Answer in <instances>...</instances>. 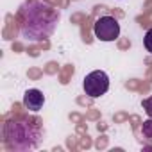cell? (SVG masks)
<instances>
[{"mask_svg":"<svg viewBox=\"0 0 152 152\" xmlns=\"http://www.w3.org/2000/svg\"><path fill=\"white\" fill-rule=\"evenodd\" d=\"M43 104H45V95H43L39 90L32 88V90H27V91L23 93V106H25L29 111L36 113V111H39V109L43 107Z\"/></svg>","mask_w":152,"mask_h":152,"instance_id":"obj_5","label":"cell"},{"mask_svg":"<svg viewBox=\"0 0 152 152\" xmlns=\"http://www.w3.org/2000/svg\"><path fill=\"white\" fill-rule=\"evenodd\" d=\"M4 136L9 148L15 150H32L41 141V127L38 122H31L25 118H13L4 127Z\"/></svg>","mask_w":152,"mask_h":152,"instance_id":"obj_2","label":"cell"},{"mask_svg":"<svg viewBox=\"0 0 152 152\" xmlns=\"http://www.w3.org/2000/svg\"><path fill=\"white\" fill-rule=\"evenodd\" d=\"M59 11L41 0H31L20 9V34L27 41H43L54 34Z\"/></svg>","mask_w":152,"mask_h":152,"instance_id":"obj_1","label":"cell"},{"mask_svg":"<svg viewBox=\"0 0 152 152\" xmlns=\"http://www.w3.org/2000/svg\"><path fill=\"white\" fill-rule=\"evenodd\" d=\"M141 132H143V136H145L147 140H152V118H148V120L143 122V125H141Z\"/></svg>","mask_w":152,"mask_h":152,"instance_id":"obj_6","label":"cell"},{"mask_svg":"<svg viewBox=\"0 0 152 152\" xmlns=\"http://www.w3.org/2000/svg\"><path fill=\"white\" fill-rule=\"evenodd\" d=\"M143 45H145V48L152 54V29L147 31V34H145V38H143Z\"/></svg>","mask_w":152,"mask_h":152,"instance_id":"obj_7","label":"cell"},{"mask_svg":"<svg viewBox=\"0 0 152 152\" xmlns=\"http://www.w3.org/2000/svg\"><path fill=\"white\" fill-rule=\"evenodd\" d=\"M93 34L100 41H115L120 36V23L115 16H100L93 25Z\"/></svg>","mask_w":152,"mask_h":152,"instance_id":"obj_4","label":"cell"},{"mask_svg":"<svg viewBox=\"0 0 152 152\" xmlns=\"http://www.w3.org/2000/svg\"><path fill=\"white\" fill-rule=\"evenodd\" d=\"M141 106H143V109H145L147 116H148V118H152V95H150L148 99H145V100L141 102Z\"/></svg>","mask_w":152,"mask_h":152,"instance_id":"obj_8","label":"cell"},{"mask_svg":"<svg viewBox=\"0 0 152 152\" xmlns=\"http://www.w3.org/2000/svg\"><path fill=\"white\" fill-rule=\"evenodd\" d=\"M83 88H84L86 95H90L91 99H97V97L107 93V90H109V77H107V73L102 72V70L90 72L84 77V81H83Z\"/></svg>","mask_w":152,"mask_h":152,"instance_id":"obj_3","label":"cell"}]
</instances>
